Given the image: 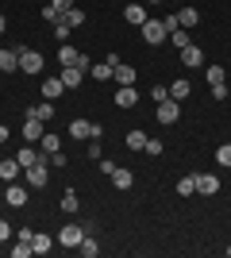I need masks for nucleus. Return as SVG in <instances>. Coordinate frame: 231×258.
Wrapping results in <instances>:
<instances>
[{
    "instance_id": "nucleus-1",
    "label": "nucleus",
    "mask_w": 231,
    "mask_h": 258,
    "mask_svg": "<svg viewBox=\"0 0 231 258\" xmlns=\"http://www.w3.org/2000/svg\"><path fill=\"white\" fill-rule=\"evenodd\" d=\"M139 31H143V43H146V46H158V43H166V39H170V31H166L162 20H146Z\"/></svg>"
},
{
    "instance_id": "nucleus-2",
    "label": "nucleus",
    "mask_w": 231,
    "mask_h": 258,
    "mask_svg": "<svg viewBox=\"0 0 231 258\" xmlns=\"http://www.w3.org/2000/svg\"><path fill=\"white\" fill-rule=\"evenodd\" d=\"M23 173H27V185H35V189H43V185L50 181V162H46V154H43L39 162H35V166H27Z\"/></svg>"
},
{
    "instance_id": "nucleus-3",
    "label": "nucleus",
    "mask_w": 231,
    "mask_h": 258,
    "mask_svg": "<svg viewBox=\"0 0 231 258\" xmlns=\"http://www.w3.org/2000/svg\"><path fill=\"white\" fill-rule=\"evenodd\" d=\"M177 119H181V100L166 97L162 104H158V123H166V127H174Z\"/></svg>"
},
{
    "instance_id": "nucleus-4",
    "label": "nucleus",
    "mask_w": 231,
    "mask_h": 258,
    "mask_svg": "<svg viewBox=\"0 0 231 258\" xmlns=\"http://www.w3.org/2000/svg\"><path fill=\"white\" fill-rule=\"evenodd\" d=\"M69 139H77V143L100 139V127H97V123H89V119H73V123H69Z\"/></svg>"
},
{
    "instance_id": "nucleus-5",
    "label": "nucleus",
    "mask_w": 231,
    "mask_h": 258,
    "mask_svg": "<svg viewBox=\"0 0 231 258\" xmlns=\"http://www.w3.org/2000/svg\"><path fill=\"white\" fill-rule=\"evenodd\" d=\"M43 66H46V58L39 50H23V46H20V70H23V74H39Z\"/></svg>"
},
{
    "instance_id": "nucleus-6",
    "label": "nucleus",
    "mask_w": 231,
    "mask_h": 258,
    "mask_svg": "<svg viewBox=\"0 0 231 258\" xmlns=\"http://www.w3.org/2000/svg\"><path fill=\"white\" fill-rule=\"evenodd\" d=\"M81 239H85V227H81V224H66L62 231H58V243H62V247H73L77 250Z\"/></svg>"
},
{
    "instance_id": "nucleus-7",
    "label": "nucleus",
    "mask_w": 231,
    "mask_h": 258,
    "mask_svg": "<svg viewBox=\"0 0 231 258\" xmlns=\"http://www.w3.org/2000/svg\"><path fill=\"white\" fill-rule=\"evenodd\" d=\"M43 119H39V116H35V112H27V123H23V139H27V143H39V139H43Z\"/></svg>"
},
{
    "instance_id": "nucleus-8",
    "label": "nucleus",
    "mask_w": 231,
    "mask_h": 258,
    "mask_svg": "<svg viewBox=\"0 0 231 258\" xmlns=\"http://www.w3.org/2000/svg\"><path fill=\"white\" fill-rule=\"evenodd\" d=\"M197 193L216 197L220 193V177H216V173H197Z\"/></svg>"
},
{
    "instance_id": "nucleus-9",
    "label": "nucleus",
    "mask_w": 231,
    "mask_h": 258,
    "mask_svg": "<svg viewBox=\"0 0 231 258\" xmlns=\"http://www.w3.org/2000/svg\"><path fill=\"white\" fill-rule=\"evenodd\" d=\"M58 62H62V66H81V70H85V62H89V58H85V54H81V50H73V46H62V50H58Z\"/></svg>"
},
{
    "instance_id": "nucleus-10",
    "label": "nucleus",
    "mask_w": 231,
    "mask_h": 258,
    "mask_svg": "<svg viewBox=\"0 0 231 258\" xmlns=\"http://www.w3.org/2000/svg\"><path fill=\"white\" fill-rule=\"evenodd\" d=\"M112 77H116V85H135V66L116 62V66H112Z\"/></svg>"
},
{
    "instance_id": "nucleus-11",
    "label": "nucleus",
    "mask_w": 231,
    "mask_h": 258,
    "mask_svg": "<svg viewBox=\"0 0 231 258\" xmlns=\"http://www.w3.org/2000/svg\"><path fill=\"white\" fill-rule=\"evenodd\" d=\"M39 93H43V100H58L62 93H66V85H62V77H46Z\"/></svg>"
},
{
    "instance_id": "nucleus-12",
    "label": "nucleus",
    "mask_w": 231,
    "mask_h": 258,
    "mask_svg": "<svg viewBox=\"0 0 231 258\" xmlns=\"http://www.w3.org/2000/svg\"><path fill=\"white\" fill-rule=\"evenodd\" d=\"M112 185H116L120 193H127V189L135 185V173H131V170H123V166H116V170H112Z\"/></svg>"
},
{
    "instance_id": "nucleus-13",
    "label": "nucleus",
    "mask_w": 231,
    "mask_h": 258,
    "mask_svg": "<svg viewBox=\"0 0 231 258\" xmlns=\"http://www.w3.org/2000/svg\"><path fill=\"white\" fill-rule=\"evenodd\" d=\"M135 104H139L135 85H120V93H116V108H135Z\"/></svg>"
},
{
    "instance_id": "nucleus-14",
    "label": "nucleus",
    "mask_w": 231,
    "mask_h": 258,
    "mask_svg": "<svg viewBox=\"0 0 231 258\" xmlns=\"http://www.w3.org/2000/svg\"><path fill=\"white\" fill-rule=\"evenodd\" d=\"M4 201H8L12 208H23L27 205V189H23V185H8V189H4Z\"/></svg>"
},
{
    "instance_id": "nucleus-15",
    "label": "nucleus",
    "mask_w": 231,
    "mask_h": 258,
    "mask_svg": "<svg viewBox=\"0 0 231 258\" xmlns=\"http://www.w3.org/2000/svg\"><path fill=\"white\" fill-rule=\"evenodd\" d=\"M81 77H85L81 66H62V85H66V89H77V85H81Z\"/></svg>"
},
{
    "instance_id": "nucleus-16",
    "label": "nucleus",
    "mask_w": 231,
    "mask_h": 258,
    "mask_svg": "<svg viewBox=\"0 0 231 258\" xmlns=\"http://www.w3.org/2000/svg\"><path fill=\"white\" fill-rule=\"evenodd\" d=\"M20 70V50H0V74H16Z\"/></svg>"
},
{
    "instance_id": "nucleus-17",
    "label": "nucleus",
    "mask_w": 231,
    "mask_h": 258,
    "mask_svg": "<svg viewBox=\"0 0 231 258\" xmlns=\"http://www.w3.org/2000/svg\"><path fill=\"white\" fill-rule=\"evenodd\" d=\"M123 20L135 23V27H143V23H146V8H143V4H127V8H123Z\"/></svg>"
},
{
    "instance_id": "nucleus-18",
    "label": "nucleus",
    "mask_w": 231,
    "mask_h": 258,
    "mask_svg": "<svg viewBox=\"0 0 231 258\" xmlns=\"http://www.w3.org/2000/svg\"><path fill=\"white\" fill-rule=\"evenodd\" d=\"M204 62V54H200V46H193L189 43L185 50H181V66H189V70H193V66H200Z\"/></svg>"
},
{
    "instance_id": "nucleus-19",
    "label": "nucleus",
    "mask_w": 231,
    "mask_h": 258,
    "mask_svg": "<svg viewBox=\"0 0 231 258\" xmlns=\"http://www.w3.org/2000/svg\"><path fill=\"white\" fill-rule=\"evenodd\" d=\"M43 158V154L35 151V147H23V151H16V162H20V170H27V166H35V162Z\"/></svg>"
},
{
    "instance_id": "nucleus-20",
    "label": "nucleus",
    "mask_w": 231,
    "mask_h": 258,
    "mask_svg": "<svg viewBox=\"0 0 231 258\" xmlns=\"http://www.w3.org/2000/svg\"><path fill=\"white\" fill-rule=\"evenodd\" d=\"M16 173H20V162H16V154H12V158L0 162V181H16Z\"/></svg>"
},
{
    "instance_id": "nucleus-21",
    "label": "nucleus",
    "mask_w": 231,
    "mask_h": 258,
    "mask_svg": "<svg viewBox=\"0 0 231 258\" xmlns=\"http://www.w3.org/2000/svg\"><path fill=\"white\" fill-rule=\"evenodd\" d=\"M204 77H208V85H212V89H223V85H227V77H223V66H208V70H204Z\"/></svg>"
},
{
    "instance_id": "nucleus-22",
    "label": "nucleus",
    "mask_w": 231,
    "mask_h": 258,
    "mask_svg": "<svg viewBox=\"0 0 231 258\" xmlns=\"http://www.w3.org/2000/svg\"><path fill=\"white\" fill-rule=\"evenodd\" d=\"M189 93H193V85H189V77H177L174 85H170V97H174V100H185Z\"/></svg>"
},
{
    "instance_id": "nucleus-23",
    "label": "nucleus",
    "mask_w": 231,
    "mask_h": 258,
    "mask_svg": "<svg viewBox=\"0 0 231 258\" xmlns=\"http://www.w3.org/2000/svg\"><path fill=\"white\" fill-rule=\"evenodd\" d=\"M123 143H127V151H143V147H146V131H139V127L127 131V139H123Z\"/></svg>"
},
{
    "instance_id": "nucleus-24",
    "label": "nucleus",
    "mask_w": 231,
    "mask_h": 258,
    "mask_svg": "<svg viewBox=\"0 0 231 258\" xmlns=\"http://www.w3.org/2000/svg\"><path fill=\"white\" fill-rule=\"evenodd\" d=\"M177 23H181V27H197V23H200V12L197 8H181V12H177Z\"/></svg>"
},
{
    "instance_id": "nucleus-25",
    "label": "nucleus",
    "mask_w": 231,
    "mask_h": 258,
    "mask_svg": "<svg viewBox=\"0 0 231 258\" xmlns=\"http://www.w3.org/2000/svg\"><path fill=\"white\" fill-rule=\"evenodd\" d=\"M31 250H35V254H50V250H54V239H50V235H35Z\"/></svg>"
},
{
    "instance_id": "nucleus-26",
    "label": "nucleus",
    "mask_w": 231,
    "mask_h": 258,
    "mask_svg": "<svg viewBox=\"0 0 231 258\" xmlns=\"http://www.w3.org/2000/svg\"><path fill=\"white\" fill-rule=\"evenodd\" d=\"M77 254H85V258H97V254H100L97 239H93V235H85V239H81V243H77Z\"/></svg>"
},
{
    "instance_id": "nucleus-27",
    "label": "nucleus",
    "mask_w": 231,
    "mask_h": 258,
    "mask_svg": "<svg viewBox=\"0 0 231 258\" xmlns=\"http://www.w3.org/2000/svg\"><path fill=\"white\" fill-rule=\"evenodd\" d=\"M39 143H43V154H54V151H62V139H58L54 131H43V139H39Z\"/></svg>"
},
{
    "instance_id": "nucleus-28",
    "label": "nucleus",
    "mask_w": 231,
    "mask_h": 258,
    "mask_svg": "<svg viewBox=\"0 0 231 258\" xmlns=\"http://www.w3.org/2000/svg\"><path fill=\"white\" fill-rule=\"evenodd\" d=\"M193 193H197V173H189V177L177 181V197H193Z\"/></svg>"
},
{
    "instance_id": "nucleus-29",
    "label": "nucleus",
    "mask_w": 231,
    "mask_h": 258,
    "mask_svg": "<svg viewBox=\"0 0 231 258\" xmlns=\"http://www.w3.org/2000/svg\"><path fill=\"white\" fill-rule=\"evenodd\" d=\"M31 112H35L39 119H43V123H50V119H54V100H43V104H39V108H31Z\"/></svg>"
},
{
    "instance_id": "nucleus-30",
    "label": "nucleus",
    "mask_w": 231,
    "mask_h": 258,
    "mask_svg": "<svg viewBox=\"0 0 231 258\" xmlns=\"http://www.w3.org/2000/svg\"><path fill=\"white\" fill-rule=\"evenodd\" d=\"M89 74H93V81H108V77H112V66L108 62H97V66H89Z\"/></svg>"
},
{
    "instance_id": "nucleus-31",
    "label": "nucleus",
    "mask_w": 231,
    "mask_h": 258,
    "mask_svg": "<svg viewBox=\"0 0 231 258\" xmlns=\"http://www.w3.org/2000/svg\"><path fill=\"white\" fill-rule=\"evenodd\" d=\"M170 43H174L177 50H185V46H189V31H185V27H174V31H170Z\"/></svg>"
},
{
    "instance_id": "nucleus-32",
    "label": "nucleus",
    "mask_w": 231,
    "mask_h": 258,
    "mask_svg": "<svg viewBox=\"0 0 231 258\" xmlns=\"http://www.w3.org/2000/svg\"><path fill=\"white\" fill-rule=\"evenodd\" d=\"M69 31H73V27L66 23V16H58V20H54V35L62 39V43H66V39H69Z\"/></svg>"
},
{
    "instance_id": "nucleus-33",
    "label": "nucleus",
    "mask_w": 231,
    "mask_h": 258,
    "mask_svg": "<svg viewBox=\"0 0 231 258\" xmlns=\"http://www.w3.org/2000/svg\"><path fill=\"white\" fill-rule=\"evenodd\" d=\"M77 208H81V201H77V193L69 189V193L62 197V212H77Z\"/></svg>"
},
{
    "instance_id": "nucleus-34",
    "label": "nucleus",
    "mask_w": 231,
    "mask_h": 258,
    "mask_svg": "<svg viewBox=\"0 0 231 258\" xmlns=\"http://www.w3.org/2000/svg\"><path fill=\"white\" fill-rule=\"evenodd\" d=\"M66 23H69V27H81V23H85V12H81V8H69L66 12Z\"/></svg>"
},
{
    "instance_id": "nucleus-35",
    "label": "nucleus",
    "mask_w": 231,
    "mask_h": 258,
    "mask_svg": "<svg viewBox=\"0 0 231 258\" xmlns=\"http://www.w3.org/2000/svg\"><path fill=\"white\" fill-rule=\"evenodd\" d=\"M31 254H35V250H31V243H23V239L16 243V247H12V258H31Z\"/></svg>"
},
{
    "instance_id": "nucleus-36",
    "label": "nucleus",
    "mask_w": 231,
    "mask_h": 258,
    "mask_svg": "<svg viewBox=\"0 0 231 258\" xmlns=\"http://www.w3.org/2000/svg\"><path fill=\"white\" fill-rule=\"evenodd\" d=\"M216 162H220V166H227V170H231V143H223L220 151H216Z\"/></svg>"
},
{
    "instance_id": "nucleus-37",
    "label": "nucleus",
    "mask_w": 231,
    "mask_h": 258,
    "mask_svg": "<svg viewBox=\"0 0 231 258\" xmlns=\"http://www.w3.org/2000/svg\"><path fill=\"white\" fill-rule=\"evenodd\" d=\"M143 151L150 154V158H158V154H162L166 147H162V139H146V147H143Z\"/></svg>"
},
{
    "instance_id": "nucleus-38",
    "label": "nucleus",
    "mask_w": 231,
    "mask_h": 258,
    "mask_svg": "<svg viewBox=\"0 0 231 258\" xmlns=\"http://www.w3.org/2000/svg\"><path fill=\"white\" fill-rule=\"evenodd\" d=\"M166 97H170V89H166V85H154L150 89V100H154V104H162Z\"/></svg>"
},
{
    "instance_id": "nucleus-39",
    "label": "nucleus",
    "mask_w": 231,
    "mask_h": 258,
    "mask_svg": "<svg viewBox=\"0 0 231 258\" xmlns=\"http://www.w3.org/2000/svg\"><path fill=\"white\" fill-rule=\"evenodd\" d=\"M46 162H50L54 170H62V166H66V154H62V151H54V154H46Z\"/></svg>"
},
{
    "instance_id": "nucleus-40",
    "label": "nucleus",
    "mask_w": 231,
    "mask_h": 258,
    "mask_svg": "<svg viewBox=\"0 0 231 258\" xmlns=\"http://www.w3.org/2000/svg\"><path fill=\"white\" fill-rule=\"evenodd\" d=\"M89 158H104V151H100V139H89Z\"/></svg>"
},
{
    "instance_id": "nucleus-41",
    "label": "nucleus",
    "mask_w": 231,
    "mask_h": 258,
    "mask_svg": "<svg viewBox=\"0 0 231 258\" xmlns=\"http://www.w3.org/2000/svg\"><path fill=\"white\" fill-rule=\"evenodd\" d=\"M58 16H62V12H58V8H54V4H46V8H43V20H46V23H54V20H58Z\"/></svg>"
},
{
    "instance_id": "nucleus-42",
    "label": "nucleus",
    "mask_w": 231,
    "mask_h": 258,
    "mask_svg": "<svg viewBox=\"0 0 231 258\" xmlns=\"http://www.w3.org/2000/svg\"><path fill=\"white\" fill-rule=\"evenodd\" d=\"M50 4H54V8H58V12H62V16H66V12H69V8H73V0H50Z\"/></svg>"
},
{
    "instance_id": "nucleus-43",
    "label": "nucleus",
    "mask_w": 231,
    "mask_h": 258,
    "mask_svg": "<svg viewBox=\"0 0 231 258\" xmlns=\"http://www.w3.org/2000/svg\"><path fill=\"white\" fill-rule=\"evenodd\" d=\"M12 235V227H8V220H0V243H4V239Z\"/></svg>"
},
{
    "instance_id": "nucleus-44",
    "label": "nucleus",
    "mask_w": 231,
    "mask_h": 258,
    "mask_svg": "<svg viewBox=\"0 0 231 258\" xmlns=\"http://www.w3.org/2000/svg\"><path fill=\"white\" fill-rule=\"evenodd\" d=\"M0 143H8V127L4 123H0Z\"/></svg>"
},
{
    "instance_id": "nucleus-45",
    "label": "nucleus",
    "mask_w": 231,
    "mask_h": 258,
    "mask_svg": "<svg viewBox=\"0 0 231 258\" xmlns=\"http://www.w3.org/2000/svg\"><path fill=\"white\" fill-rule=\"evenodd\" d=\"M4 31H8V20H4V16H0V35H4Z\"/></svg>"
},
{
    "instance_id": "nucleus-46",
    "label": "nucleus",
    "mask_w": 231,
    "mask_h": 258,
    "mask_svg": "<svg viewBox=\"0 0 231 258\" xmlns=\"http://www.w3.org/2000/svg\"><path fill=\"white\" fill-rule=\"evenodd\" d=\"M146 4H162V0H146Z\"/></svg>"
},
{
    "instance_id": "nucleus-47",
    "label": "nucleus",
    "mask_w": 231,
    "mask_h": 258,
    "mask_svg": "<svg viewBox=\"0 0 231 258\" xmlns=\"http://www.w3.org/2000/svg\"><path fill=\"white\" fill-rule=\"evenodd\" d=\"M227 97H231V85H227Z\"/></svg>"
},
{
    "instance_id": "nucleus-48",
    "label": "nucleus",
    "mask_w": 231,
    "mask_h": 258,
    "mask_svg": "<svg viewBox=\"0 0 231 258\" xmlns=\"http://www.w3.org/2000/svg\"><path fill=\"white\" fill-rule=\"evenodd\" d=\"M227 258H231V247H227Z\"/></svg>"
}]
</instances>
